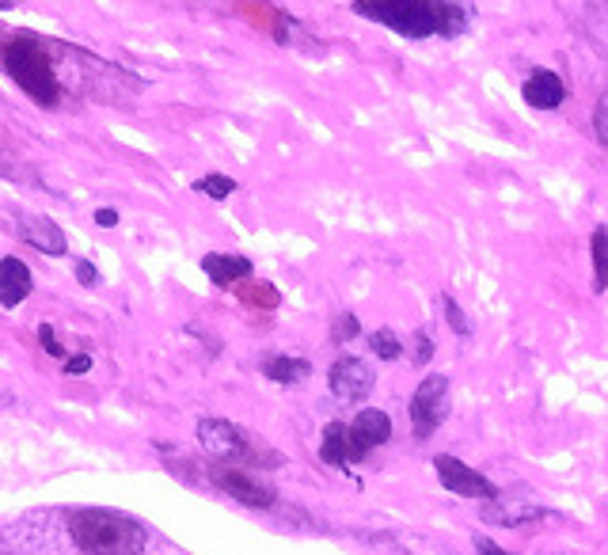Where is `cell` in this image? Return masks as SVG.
<instances>
[{
    "label": "cell",
    "instance_id": "8",
    "mask_svg": "<svg viewBox=\"0 0 608 555\" xmlns=\"http://www.w3.org/2000/svg\"><path fill=\"white\" fill-rule=\"evenodd\" d=\"M327 384H331V392H335L342 403H358L373 392L377 373L365 362H358V358H339V362L331 365V373H327Z\"/></svg>",
    "mask_w": 608,
    "mask_h": 555
},
{
    "label": "cell",
    "instance_id": "20",
    "mask_svg": "<svg viewBox=\"0 0 608 555\" xmlns=\"http://www.w3.org/2000/svg\"><path fill=\"white\" fill-rule=\"evenodd\" d=\"M445 320L453 327L456 335H472V324H468V316H464V308L456 305L453 297H445Z\"/></svg>",
    "mask_w": 608,
    "mask_h": 555
},
{
    "label": "cell",
    "instance_id": "19",
    "mask_svg": "<svg viewBox=\"0 0 608 555\" xmlns=\"http://www.w3.org/2000/svg\"><path fill=\"white\" fill-rule=\"evenodd\" d=\"M593 286L605 289L608 286V270H605V229H593Z\"/></svg>",
    "mask_w": 608,
    "mask_h": 555
},
{
    "label": "cell",
    "instance_id": "3",
    "mask_svg": "<svg viewBox=\"0 0 608 555\" xmlns=\"http://www.w3.org/2000/svg\"><path fill=\"white\" fill-rule=\"evenodd\" d=\"M0 65H4V73L16 80L27 96L35 99L38 107H54L57 103L61 84H57L54 65H50V58H46V50H42L38 39H31V35L8 39L4 50H0Z\"/></svg>",
    "mask_w": 608,
    "mask_h": 555
},
{
    "label": "cell",
    "instance_id": "4",
    "mask_svg": "<svg viewBox=\"0 0 608 555\" xmlns=\"http://www.w3.org/2000/svg\"><path fill=\"white\" fill-rule=\"evenodd\" d=\"M445 415H449V377L430 373L411 396V426H415L418 438H430L445 422Z\"/></svg>",
    "mask_w": 608,
    "mask_h": 555
},
{
    "label": "cell",
    "instance_id": "7",
    "mask_svg": "<svg viewBox=\"0 0 608 555\" xmlns=\"http://www.w3.org/2000/svg\"><path fill=\"white\" fill-rule=\"evenodd\" d=\"M434 468H437V479H441V487H445V491H453V495H464V498H491L494 491H498L491 479L479 476L475 468H468L464 460L449 457V453L434 457Z\"/></svg>",
    "mask_w": 608,
    "mask_h": 555
},
{
    "label": "cell",
    "instance_id": "26",
    "mask_svg": "<svg viewBox=\"0 0 608 555\" xmlns=\"http://www.w3.org/2000/svg\"><path fill=\"white\" fill-rule=\"evenodd\" d=\"M88 369H92V358H88V354H76V358H69V365H65V373H73V377L88 373Z\"/></svg>",
    "mask_w": 608,
    "mask_h": 555
},
{
    "label": "cell",
    "instance_id": "21",
    "mask_svg": "<svg viewBox=\"0 0 608 555\" xmlns=\"http://www.w3.org/2000/svg\"><path fill=\"white\" fill-rule=\"evenodd\" d=\"M331 335H335L339 343H350V339H358V320H354V316L346 312V316H339V320H335Z\"/></svg>",
    "mask_w": 608,
    "mask_h": 555
},
{
    "label": "cell",
    "instance_id": "22",
    "mask_svg": "<svg viewBox=\"0 0 608 555\" xmlns=\"http://www.w3.org/2000/svg\"><path fill=\"white\" fill-rule=\"evenodd\" d=\"M605 111H608V99H597V107H593V134H597V141H601V145H608Z\"/></svg>",
    "mask_w": 608,
    "mask_h": 555
},
{
    "label": "cell",
    "instance_id": "15",
    "mask_svg": "<svg viewBox=\"0 0 608 555\" xmlns=\"http://www.w3.org/2000/svg\"><path fill=\"white\" fill-rule=\"evenodd\" d=\"M320 457L327 460V464H350V460H354V453H350V438H346V426H342V422H327V426H323Z\"/></svg>",
    "mask_w": 608,
    "mask_h": 555
},
{
    "label": "cell",
    "instance_id": "5",
    "mask_svg": "<svg viewBox=\"0 0 608 555\" xmlns=\"http://www.w3.org/2000/svg\"><path fill=\"white\" fill-rule=\"evenodd\" d=\"M198 441L213 460H251V441L228 419H202L198 422Z\"/></svg>",
    "mask_w": 608,
    "mask_h": 555
},
{
    "label": "cell",
    "instance_id": "18",
    "mask_svg": "<svg viewBox=\"0 0 608 555\" xmlns=\"http://www.w3.org/2000/svg\"><path fill=\"white\" fill-rule=\"evenodd\" d=\"M194 191H202V194H209V198H228V194L236 191V179H228V175H206V179H198L194 183Z\"/></svg>",
    "mask_w": 608,
    "mask_h": 555
},
{
    "label": "cell",
    "instance_id": "10",
    "mask_svg": "<svg viewBox=\"0 0 608 555\" xmlns=\"http://www.w3.org/2000/svg\"><path fill=\"white\" fill-rule=\"evenodd\" d=\"M217 483H221V491H228L236 502H244V506H251V510H266V506H274V491H270L266 483H259L255 476L240 472V468H221V472H217Z\"/></svg>",
    "mask_w": 608,
    "mask_h": 555
},
{
    "label": "cell",
    "instance_id": "1",
    "mask_svg": "<svg viewBox=\"0 0 608 555\" xmlns=\"http://www.w3.org/2000/svg\"><path fill=\"white\" fill-rule=\"evenodd\" d=\"M354 12L392 27L403 39H426V35L453 39L464 31L460 0H354Z\"/></svg>",
    "mask_w": 608,
    "mask_h": 555
},
{
    "label": "cell",
    "instance_id": "14",
    "mask_svg": "<svg viewBox=\"0 0 608 555\" xmlns=\"http://www.w3.org/2000/svg\"><path fill=\"white\" fill-rule=\"evenodd\" d=\"M202 270H206L217 286H236L240 278H251V259H244V255H225V251H213V255H206V259H202Z\"/></svg>",
    "mask_w": 608,
    "mask_h": 555
},
{
    "label": "cell",
    "instance_id": "24",
    "mask_svg": "<svg viewBox=\"0 0 608 555\" xmlns=\"http://www.w3.org/2000/svg\"><path fill=\"white\" fill-rule=\"evenodd\" d=\"M418 343H415V362L422 365V362H430V354H434V343H430V335L422 331V335H415Z\"/></svg>",
    "mask_w": 608,
    "mask_h": 555
},
{
    "label": "cell",
    "instance_id": "6",
    "mask_svg": "<svg viewBox=\"0 0 608 555\" xmlns=\"http://www.w3.org/2000/svg\"><path fill=\"white\" fill-rule=\"evenodd\" d=\"M548 514L540 502H532L529 491H494L483 506V521H494V525H529V521H540Z\"/></svg>",
    "mask_w": 608,
    "mask_h": 555
},
{
    "label": "cell",
    "instance_id": "2",
    "mask_svg": "<svg viewBox=\"0 0 608 555\" xmlns=\"http://www.w3.org/2000/svg\"><path fill=\"white\" fill-rule=\"evenodd\" d=\"M69 536L84 555H141L149 544V533L141 521L118 510H76L69 517Z\"/></svg>",
    "mask_w": 608,
    "mask_h": 555
},
{
    "label": "cell",
    "instance_id": "25",
    "mask_svg": "<svg viewBox=\"0 0 608 555\" xmlns=\"http://www.w3.org/2000/svg\"><path fill=\"white\" fill-rule=\"evenodd\" d=\"M76 278H80V286H95L99 282V270L92 263H76Z\"/></svg>",
    "mask_w": 608,
    "mask_h": 555
},
{
    "label": "cell",
    "instance_id": "12",
    "mask_svg": "<svg viewBox=\"0 0 608 555\" xmlns=\"http://www.w3.org/2000/svg\"><path fill=\"white\" fill-rule=\"evenodd\" d=\"M31 270H27V263L23 259H16V255H4L0 259V305L4 308H16L23 305L27 297H31Z\"/></svg>",
    "mask_w": 608,
    "mask_h": 555
},
{
    "label": "cell",
    "instance_id": "17",
    "mask_svg": "<svg viewBox=\"0 0 608 555\" xmlns=\"http://www.w3.org/2000/svg\"><path fill=\"white\" fill-rule=\"evenodd\" d=\"M369 346H373V354L384 358V362H396L399 354H403V343L396 339V331H388V327H380L369 335Z\"/></svg>",
    "mask_w": 608,
    "mask_h": 555
},
{
    "label": "cell",
    "instance_id": "11",
    "mask_svg": "<svg viewBox=\"0 0 608 555\" xmlns=\"http://www.w3.org/2000/svg\"><path fill=\"white\" fill-rule=\"evenodd\" d=\"M521 96H525V103L536 107V111H555V107L567 99V84L559 80V73H551V69H536V73L525 80Z\"/></svg>",
    "mask_w": 608,
    "mask_h": 555
},
{
    "label": "cell",
    "instance_id": "13",
    "mask_svg": "<svg viewBox=\"0 0 608 555\" xmlns=\"http://www.w3.org/2000/svg\"><path fill=\"white\" fill-rule=\"evenodd\" d=\"M19 236H23L31 248L42 251V255H65V251H69L65 232L57 229L50 217H23V221H19Z\"/></svg>",
    "mask_w": 608,
    "mask_h": 555
},
{
    "label": "cell",
    "instance_id": "16",
    "mask_svg": "<svg viewBox=\"0 0 608 555\" xmlns=\"http://www.w3.org/2000/svg\"><path fill=\"white\" fill-rule=\"evenodd\" d=\"M308 369H312V365L304 362V358H285V354H274V358H266L263 362V373L278 384L304 381V377H308Z\"/></svg>",
    "mask_w": 608,
    "mask_h": 555
},
{
    "label": "cell",
    "instance_id": "27",
    "mask_svg": "<svg viewBox=\"0 0 608 555\" xmlns=\"http://www.w3.org/2000/svg\"><path fill=\"white\" fill-rule=\"evenodd\" d=\"M475 552H479V555H510V552H502L498 544H491V540H483V536L475 540Z\"/></svg>",
    "mask_w": 608,
    "mask_h": 555
},
{
    "label": "cell",
    "instance_id": "28",
    "mask_svg": "<svg viewBox=\"0 0 608 555\" xmlns=\"http://www.w3.org/2000/svg\"><path fill=\"white\" fill-rule=\"evenodd\" d=\"M95 221H99L103 229H114V225H118V213H114V210H99V213H95Z\"/></svg>",
    "mask_w": 608,
    "mask_h": 555
},
{
    "label": "cell",
    "instance_id": "9",
    "mask_svg": "<svg viewBox=\"0 0 608 555\" xmlns=\"http://www.w3.org/2000/svg\"><path fill=\"white\" fill-rule=\"evenodd\" d=\"M346 438H350L354 460H361L369 449H377V445H384V441L392 438V419H388L384 411H377V407H365L358 419H354V426H346Z\"/></svg>",
    "mask_w": 608,
    "mask_h": 555
},
{
    "label": "cell",
    "instance_id": "23",
    "mask_svg": "<svg viewBox=\"0 0 608 555\" xmlns=\"http://www.w3.org/2000/svg\"><path fill=\"white\" fill-rule=\"evenodd\" d=\"M38 339H42V350H46V354H54V358H61V354H65V350H61V343L54 339V327H50V324L38 327Z\"/></svg>",
    "mask_w": 608,
    "mask_h": 555
}]
</instances>
